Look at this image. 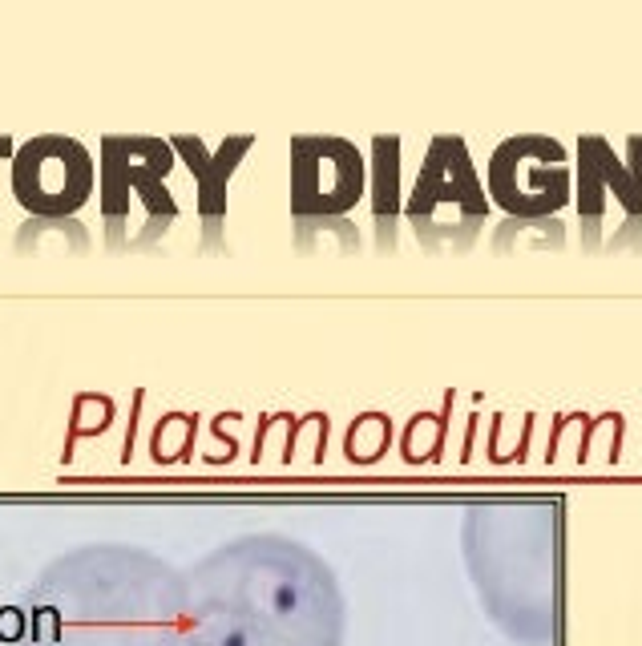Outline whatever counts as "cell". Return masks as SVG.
<instances>
[{
	"label": "cell",
	"instance_id": "1",
	"mask_svg": "<svg viewBox=\"0 0 642 646\" xmlns=\"http://www.w3.org/2000/svg\"><path fill=\"white\" fill-rule=\"evenodd\" d=\"M332 570L283 537H243L182 578L174 646H340Z\"/></svg>",
	"mask_w": 642,
	"mask_h": 646
},
{
	"label": "cell",
	"instance_id": "2",
	"mask_svg": "<svg viewBox=\"0 0 642 646\" xmlns=\"http://www.w3.org/2000/svg\"><path fill=\"white\" fill-rule=\"evenodd\" d=\"M182 578L142 550L97 546L53 562L29 594L21 646H170Z\"/></svg>",
	"mask_w": 642,
	"mask_h": 646
},
{
	"label": "cell",
	"instance_id": "3",
	"mask_svg": "<svg viewBox=\"0 0 642 646\" xmlns=\"http://www.w3.org/2000/svg\"><path fill=\"white\" fill-rule=\"evenodd\" d=\"M174 170V146L142 134H110L101 142V219L114 247H146L178 223V198L166 178Z\"/></svg>",
	"mask_w": 642,
	"mask_h": 646
},
{
	"label": "cell",
	"instance_id": "4",
	"mask_svg": "<svg viewBox=\"0 0 642 646\" xmlns=\"http://www.w3.org/2000/svg\"><path fill=\"white\" fill-rule=\"evenodd\" d=\"M404 214L424 247H465L489 219V194L477 178L469 146L457 134H441L428 146L420 174L404 198Z\"/></svg>",
	"mask_w": 642,
	"mask_h": 646
},
{
	"label": "cell",
	"instance_id": "5",
	"mask_svg": "<svg viewBox=\"0 0 642 646\" xmlns=\"http://www.w3.org/2000/svg\"><path fill=\"white\" fill-rule=\"evenodd\" d=\"M485 194L513 223H546L574 202L570 154L558 138L513 134L489 154Z\"/></svg>",
	"mask_w": 642,
	"mask_h": 646
},
{
	"label": "cell",
	"instance_id": "6",
	"mask_svg": "<svg viewBox=\"0 0 642 646\" xmlns=\"http://www.w3.org/2000/svg\"><path fill=\"white\" fill-rule=\"evenodd\" d=\"M368 190V162L348 138L299 134L291 142V214L295 227H352L348 214Z\"/></svg>",
	"mask_w": 642,
	"mask_h": 646
},
{
	"label": "cell",
	"instance_id": "7",
	"mask_svg": "<svg viewBox=\"0 0 642 646\" xmlns=\"http://www.w3.org/2000/svg\"><path fill=\"white\" fill-rule=\"evenodd\" d=\"M574 202L586 247H602V231H610V210H618L614 247H626L630 235H642V134L626 138V158H618L602 134H582Z\"/></svg>",
	"mask_w": 642,
	"mask_h": 646
},
{
	"label": "cell",
	"instance_id": "8",
	"mask_svg": "<svg viewBox=\"0 0 642 646\" xmlns=\"http://www.w3.org/2000/svg\"><path fill=\"white\" fill-rule=\"evenodd\" d=\"M97 162L93 154L65 134L29 138L13 154V194L41 223H65L93 198Z\"/></svg>",
	"mask_w": 642,
	"mask_h": 646
},
{
	"label": "cell",
	"instance_id": "9",
	"mask_svg": "<svg viewBox=\"0 0 642 646\" xmlns=\"http://www.w3.org/2000/svg\"><path fill=\"white\" fill-rule=\"evenodd\" d=\"M251 134L243 138H223L219 146H206L198 134H178L170 146L186 158L194 182H198V214H202V227H206V239L223 231V219H227V182L231 174L239 170L243 154L251 150Z\"/></svg>",
	"mask_w": 642,
	"mask_h": 646
},
{
	"label": "cell",
	"instance_id": "10",
	"mask_svg": "<svg viewBox=\"0 0 642 646\" xmlns=\"http://www.w3.org/2000/svg\"><path fill=\"white\" fill-rule=\"evenodd\" d=\"M372 214L380 239H392V227L404 214V186H400V138L384 134L372 146Z\"/></svg>",
	"mask_w": 642,
	"mask_h": 646
},
{
	"label": "cell",
	"instance_id": "11",
	"mask_svg": "<svg viewBox=\"0 0 642 646\" xmlns=\"http://www.w3.org/2000/svg\"><path fill=\"white\" fill-rule=\"evenodd\" d=\"M9 150H13V142H9L5 134H0V154H9Z\"/></svg>",
	"mask_w": 642,
	"mask_h": 646
}]
</instances>
